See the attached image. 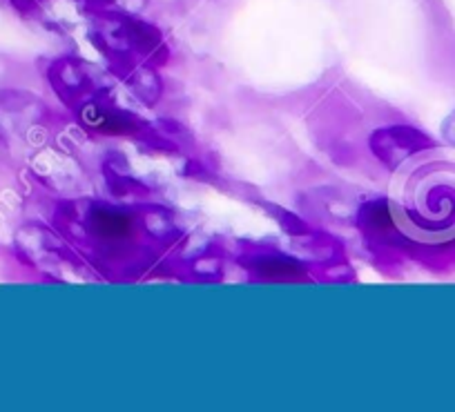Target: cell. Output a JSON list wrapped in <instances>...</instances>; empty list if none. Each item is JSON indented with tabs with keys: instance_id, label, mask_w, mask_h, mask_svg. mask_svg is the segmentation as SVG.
<instances>
[{
	"instance_id": "1",
	"label": "cell",
	"mask_w": 455,
	"mask_h": 412,
	"mask_svg": "<svg viewBox=\"0 0 455 412\" xmlns=\"http://www.w3.org/2000/svg\"><path fill=\"white\" fill-rule=\"evenodd\" d=\"M395 226L419 243L455 239V152L409 156L391 187Z\"/></svg>"
}]
</instances>
